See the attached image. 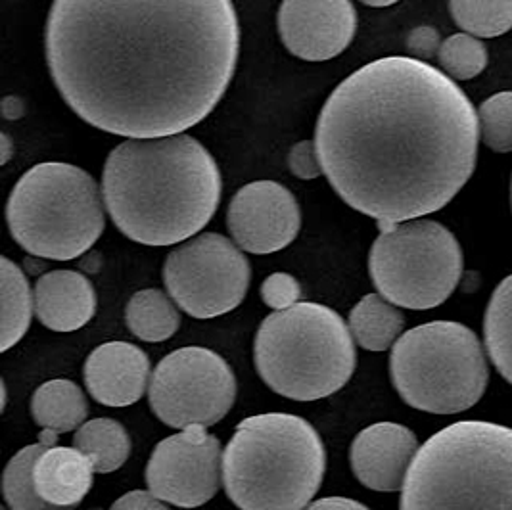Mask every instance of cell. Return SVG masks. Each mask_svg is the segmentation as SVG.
I'll use <instances>...</instances> for the list:
<instances>
[{"mask_svg": "<svg viewBox=\"0 0 512 510\" xmlns=\"http://www.w3.org/2000/svg\"><path fill=\"white\" fill-rule=\"evenodd\" d=\"M48 70L85 123L129 139L181 135L233 81V0H54Z\"/></svg>", "mask_w": 512, "mask_h": 510, "instance_id": "obj_1", "label": "cell"}, {"mask_svg": "<svg viewBox=\"0 0 512 510\" xmlns=\"http://www.w3.org/2000/svg\"><path fill=\"white\" fill-rule=\"evenodd\" d=\"M478 114L434 66L380 58L328 96L315 129L336 194L380 227L445 208L474 173Z\"/></svg>", "mask_w": 512, "mask_h": 510, "instance_id": "obj_2", "label": "cell"}, {"mask_svg": "<svg viewBox=\"0 0 512 510\" xmlns=\"http://www.w3.org/2000/svg\"><path fill=\"white\" fill-rule=\"evenodd\" d=\"M221 190L213 156L188 135L125 140L102 173L114 225L144 246H171L198 234L219 208Z\"/></svg>", "mask_w": 512, "mask_h": 510, "instance_id": "obj_3", "label": "cell"}, {"mask_svg": "<svg viewBox=\"0 0 512 510\" xmlns=\"http://www.w3.org/2000/svg\"><path fill=\"white\" fill-rule=\"evenodd\" d=\"M399 510H512V428L461 420L424 441Z\"/></svg>", "mask_w": 512, "mask_h": 510, "instance_id": "obj_4", "label": "cell"}, {"mask_svg": "<svg viewBox=\"0 0 512 510\" xmlns=\"http://www.w3.org/2000/svg\"><path fill=\"white\" fill-rule=\"evenodd\" d=\"M326 451L302 417L242 420L223 453V484L240 510H303L325 480Z\"/></svg>", "mask_w": 512, "mask_h": 510, "instance_id": "obj_5", "label": "cell"}, {"mask_svg": "<svg viewBox=\"0 0 512 510\" xmlns=\"http://www.w3.org/2000/svg\"><path fill=\"white\" fill-rule=\"evenodd\" d=\"M254 359L261 380L294 401H317L350 382L357 353L350 326L321 303L271 313L257 330Z\"/></svg>", "mask_w": 512, "mask_h": 510, "instance_id": "obj_6", "label": "cell"}, {"mask_svg": "<svg viewBox=\"0 0 512 510\" xmlns=\"http://www.w3.org/2000/svg\"><path fill=\"white\" fill-rule=\"evenodd\" d=\"M104 196L93 177L71 163H39L10 192L6 221L27 254L70 261L89 252L104 231Z\"/></svg>", "mask_w": 512, "mask_h": 510, "instance_id": "obj_7", "label": "cell"}, {"mask_svg": "<svg viewBox=\"0 0 512 510\" xmlns=\"http://www.w3.org/2000/svg\"><path fill=\"white\" fill-rule=\"evenodd\" d=\"M399 397L413 409L457 415L486 394L488 359L476 332L453 321H434L399 336L390 355Z\"/></svg>", "mask_w": 512, "mask_h": 510, "instance_id": "obj_8", "label": "cell"}, {"mask_svg": "<svg viewBox=\"0 0 512 510\" xmlns=\"http://www.w3.org/2000/svg\"><path fill=\"white\" fill-rule=\"evenodd\" d=\"M380 229L369 255L378 294L403 309L442 305L463 275V250L455 234L428 219Z\"/></svg>", "mask_w": 512, "mask_h": 510, "instance_id": "obj_9", "label": "cell"}, {"mask_svg": "<svg viewBox=\"0 0 512 510\" xmlns=\"http://www.w3.org/2000/svg\"><path fill=\"white\" fill-rule=\"evenodd\" d=\"M252 269L242 250L217 232L190 238L167 255L163 282L194 319H213L236 309L250 288Z\"/></svg>", "mask_w": 512, "mask_h": 510, "instance_id": "obj_10", "label": "cell"}, {"mask_svg": "<svg viewBox=\"0 0 512 510\" xmlns=\"http://www.w3.org/2000/svg\"><path fill=\"white\" fill-rule=\"evenodd\" d=\"M234 399L231 365L206 348H181L163 357L148 388L152 413L177 430L210 428L227 417Z\"/></svg>", "mask_w": 512, "mask_h": 510, "instance_id": "obj_11", "label": "cell"}, {"mask_svg": "<svg viewBox=\"0 0 512 510\" xmlns=\"http://www.w3.org/2000/svg\"><path fill=\"white\" fill-rule=\"evenodd\" d=\"M221 482V443L204 426H188L160 441L146 466L150 493L181 509L206 505Z\"/></svg>", "mask_w": 512, "mask_h": 510, "instance_id": "obj_12", "label": "cell"}, {"mask_svg": "<svg viewBox=\"0 0 512 510\" xmlns=\"http://www.w3.org/2000/svg\"><path fill=\"white\" fill-rule=\"evenodd\" d=\"M234 244L248 254H275L290 246L302 227L294 194L275 181H254L234 194L227 213Z\"/></svg>", "mask_w": 512, "mask_h": 510, "instance_id": "obj_13", "label": "cell"}, {"mask_svg": "<svg viewBox=\"0 0 512 510\" xmlns=\"http://www.w3.org/2000/svg\"><path fill=\"white\" fill-rule=\"evenodd\" d=\"M357 29L351 0H282L280 39L307 62H325L350 47Z\"/></svg>", "mask_w": 512, "mask_h": 510, "instance_id": "obj_14", "label": "cell"}, {"mask_svg": "<svg viewBox=\"0 0 512 510\" xmlns=\"http://www.w3.org/2000/svg\"><path fill=\"white\" fill-rule=\"evenodd\" d=\"M419 451L417 436L396 422H378L357 434L350 463L355 478L373 491H399Z\"/></svg>", "mask_w": 512, "mask_h": 510, "instance_id": "obj_15", "label": "cell"}, {"mask_svg": "<svg viewBox=\"0 0 512 510\" xmlns=\"http://www.w3.org/2000/svg\"><path fill=\"white\" fill-rule=\"evenodd\" d=\"M85 384L94 401L106 407H129L148 388L150 359L127 342H108L94 349L85 363Z\"/></svg>", "mask_w": 512, "mask_h": 510, "instance_id": "obj_16", "label": "cell"}, {"mask_svg": "<svg viewBox=\"0 0 512 510\" xmlns=\"http://www.w3.org/2000/svg\"><path fill=\"white\" fill-rule=\"evenodd\" d=\"M35 315L54 332H73L96 313L93 282L77 271H52L35 284Z\"/></svg>", "mask_w": 512, "mask_h": 510, "instance_id": "obj_17", "label": "cell"}, {"mask_svg": "<svg viewBox=\"0 0 512 510\" xmlns=\"http://www.w3.org/2000/svg\"><path fill=\"white\" fill-rule=\"evenodd\" d=\"M33 482L45 503L62 510L73 509L93 487L94 466L77 447L52 445L37 459Z\"/></svg>", "mask_w": 512, "mask_h": 510, "instance_id": "obj_18", "label": "cell"}, {"mask_svg": "<svg viewBox=\"0 0 512 510\" xmlns=\"http://www.w3.org/2000/svg\"><path fill=\"white\" fill-rule=\"evenodd\" d=\"M31 415L43 430L66 434L85 424L89 403L75 382L50 380L33 394Z\"/></svg>", "mask_w": 512, "mask_h": 510, "instance_id": "obj_19", "label": "cell"}, {"mask_svg": "<svg viewBox=\"0 0 512 510\" xmlns=\"http://www.w3.org/2000/svg\"><path fill=\"white\" fill-rule=\"evenodd\" d=\"M405 317L394 303L369 294L353 307L350 330L355 342L369 351H386L399 340Z\"/></svg>", "mask_w": 512, "mask_h": 510, "instance_id": "obj_20", "label": "cell"}, {"mask_svg": "<svg viewBox=\"0 0 512 510\" xmlns=\"http://www.w3.org/2000/svg\"><path fill=\"white\" fill-rule=\"evenodd\" d=\"M73 445L89 457L98 474L116 472L131 455L127 430L112 418H93L85 422L73 436Z\"/></svg>", "mask_w": 512, "mask_h": 510, "instance_id": "obj_21", "label": "cell"}, {"mask_svg": "<svg viewBox=\"0 0 512 510\" xmlns=\"http://www.w3.org/2000/svg\"><path fill=\"white\" fill-rule=\"evenodd\" d=\"M125 323L142 342L158 344L169 340L181 326L175 303L162 290L148 288L137 292L125 309Z\"/></svg>", "mask_w": 512, "mask_h": 510, "instance_id": "obj_22", "label": "cell"}, {"mask_svg": "<svg viewBox=\"0 0 512 510\" xmlns=\"http://www.w3.org/2000/svg\"><path fill=\"white\" fill-rule=\"evenodd\" d=\"M0 286H2V334L0 349L14 348L31 325L35 296H31L24 271L8 257L0 259Z\"/></svg>", "mask_w": 512, "mask_h": 510, "instance_id": "obj_23", "label": "cell"}, {"mask_svg": "<svg viewBox=\"0 0 512 510\" xmlns=\"http://www.w3.org/2000/svg\"><path fill=\"white\" fill-rule=\"evenodd\" d=\"M484 338L489 359L512 384V275L495 288L486 309Z\"/></svg>", "mask_w": 512, "mask_h": 510, "instance_id": "obj_24", "label": "cell"}, {"mask_svg": "<svg viewBox=\"0 0 512 510\" xmlns=\"http://www.w3.org/2000/svg\"><path fill=\"white\" fill-rule=\"evenodd\" d=\"M47 443L39 441L18 451L4 468L2 491L10 510H62L45 503L33 482V468L37 459L47 451Z\"/></svg>", "mask_w": 512, "mask_h": 510, "instance_id": "obj_25", "label": "cell"}, {"mask_svg": "<svg viewBox=\"0 0 512 510\" xmlns=\"http://www.w3.org/2000/svg\"><path fill=\"white\" fill-rule=\"evenodd\" d=\"M449 10L468 35L501 37L512 29V0H449Z\"/></svg>", "mask_w": 512, "mask_h": 510, "instance_id": "obj_26", "label": "cell"}, {"mask_svg": "<svg viewBox=\"0 0 512 510\" xmlns=\"http://www.w3.org/2000/svg\"><path fill=\"white\" fill-rule=\"evenodd\" d=\"M438 60L449 77L468 81L486 70L488 48L474 35L457 33L443 41Z\"/></svg>", "mask_w": 512, "mask_h": 510, "instance_id": "obj_27", "label": "cell"}, {"mask_svg": "<svg viewBox=\"0 0 512 510\" xmlns=\"http://www.w3.org/2000/svg\"><path fill=\"white\" fill-rule=\"evenodd\" d=\"M480 137L497 154L512 152V93L493 94L478 110Z\"/></svg>", "mask_w": 512, "mask_h": 510, "instance_id": "obj_28", "label": "cell"}, {"mask_svg": "<svg viewBox=\"0 0 512 510\" xmlns=\"http://www.w3.org/2000/svg\"><path fill=\"white\" fill-rule=\"evenodd\" d=\"M300 298L302 286L288 273H273L261 284V300L275 311L290 309Z\"/></svg>", "mask_w": 512, "mask_h": 510, "instance_id": "obj_29", "label": "cell"}, {"mask_svg": "<svg viewBox=\"0 0 512 510\" xmlns=\"http://www.w3.org/2000/svg\"><path fill=\"white\" fill-rule=\"evenodd\" d=\"M288 167L296 177H300L303 181L317 179L323 173V165L319 160L315 140H302L296 146H292V150L288 154Z\"/></svg>", "mask_w": 512, "mask_h": 510, "instance_id": "obj_30", "label": "cell"}, {"mask_svg": "<svg viewBox=\"0 0 512 510\" xmlns=\"http://www.w3.org/2000/svg\"><path fill=\"white\" fill-rule=\"evenodd\" d=\"M440 47H442L440 33L428 25L413 29L407 37V50L413 54V58L422 60V62L432 58L434 54H438Z\"/></svg>", "mask_w": 512, "mask_h": 510, "instance_id": "obj_31", "label": "cell"}, {"mask_svg": "<svg viewBox=\"0 0 512 510\" xmlns=\"http://www.w3.org/2000/svg\"><path fill=\"white\" fill-rule=\"evenodd\" d=\"M110 510H169V507L150 491L135 489L119 497Z\"/></svg>", "mask_w": 512, "mask_h": 510, "instance_id": "obj_32", "label": "cell"}, {"mask_svg": "<svg viewBox=\"0 0 512 510\" xmlns=\"http://www.w3.org/2000/svg\"><path fill=\"white\" fill-rule=\"evenodd\" d=\"M303 510H371L369 507H365L363 503L359 501H353L348 497H325V499H319L315 501L313 505H309L307 509Z\"/></svg>", "mask_w": 512, "mask_h": 510, "instance_id": "obj_33", "label": "cell"}, {"mask_svg": "<svg viewBox=\"0 0 512 510\" xmlns=\"http://www.w3.org/2000/svg\"><path fill=\"white\" fill-rule=\"evenodd\" d=\"M363 4H367V6H373V8H384V6H392V4H396L399 0H361Z\"/></svg>", "mask_w": 512, "mask_h": 510, "instance_id": "obj_34", "label": "cell"}, {"mask_svg": "<svg viewBox=\"0 0 512 510\" xmlns=\"http://www.w3.org/2000/svg\"><path fill=\"white\" fill-rule=\"evenodd\" d=\"M2 144H4V156H2V162H8V158H10V144H8V137L6 135H2Z\"/></svg>", "mask_w": 512, "mask_h": 510, "instance_id": "obj_35", "label": "cell"}, {"mask_svg": "<svg viewBox=\"0 0 512 510\" xmlns=\"http://www.w3.org/2000/svg\"><path fill=\"white\" fill-rule=\"evenodd\" d=\"M511 202H512V185H511Z\"/></svg>", "mask_w": 512, "mask_h": 510, "instance_id": "obj_36", "label": "cell"}, {"mask_svg": "<svg viewBox=\"0 0 512 510\" xmlns=\"http://www.w3.org/2000/svg\"><path fill=\"white\" fill-rule=\"evenodd\" d=\"M0 510H8V509H0Z\"/></svg>", "mask_w": 512, "mask_h": 510, "instance_id": "obj_37", "label": "cell"}]
</instances>
